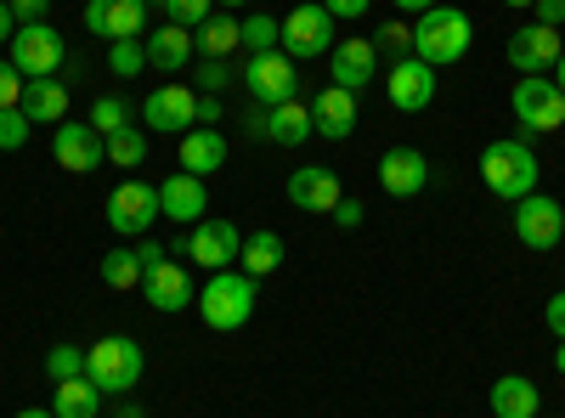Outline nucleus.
<instances>
[{
	"label": "nucleus",
	"instance_id": "obj_43",
	"mask_svg": "<svg viewBox=\"0 0 565 418\" xmlns=\"http://www.w3.org/2000/svg\"><path fill=\"white\" fill-rule=\"evenodd\" d=\"M12 18H18V29L23 23H45L52 18V0H12Z\"/></svg>",
	"mask_w": 565,
	"mask_h": 418
},
{
	"label": "nucleus",
	"instance_id": "obj_3",
	"mask_svg": "<svg viewBox=\"0 0 565 418\" xmlns=\"http://www.w3.org/2000/svg\"><path fill=\"white\" fill-rule=\"evenodd\" d=\"M141 374H148V351H141L130 334H108L103 345L85 351V379L97 385L103 396H125L141 385Z\"/></svg>",
	"mask_w": 565,
	"mask_h": 418
},
{
	"label": "nucleus",
	"instance_id": "obj_19",
	"mask_svg": "<svg viewBox=\"0 0 565 418\" xmlns=\"http://www.w3.org/2000/svg\"><path fill=\"white\" fill-rule=\"evenodd\" d=\"M311 130L322 142H345L356 130V90H340V85H322L311 97Z\"/></svg>",
	"mask_w": 565,
	"mask_h": 418
},
{
	"label": "nucleus",
	"instance_id": "obj_21",
	"mask_svg": "<svg viewBox=\"0 0 565 418\" xmlns=\"http://www.w3.org/2000/svg\"><path fill=\"white\" fill-rule=\"evenodd\" d=\"M204 210H210L204 175L175 170V175L164 181V187H159V215H170V221H181V226H199V221H204Z\"/></svg>",
	"mask_w": 565,
	"mask_h": 418
},
{
	"label": "nucleus",
	"instance_id": "obj_1",
	"mask_svg": "<svg viewBox=\"0 0 565 418\" xmlns=\"http://www.w3.org/2000/svg\"><path fill=\"white\" fill-rule=\"evenodd\" d=\"M537 175H543V164H537L532 142H521V136H498V142L481 148V181H487V193L503 199V204L532 199Z\"/></svg>",
	"mask_w": 565,
	"mask_h": 418
},
{
	"label": "nucleus",
	"instance_id": "obj_6",
	"mask_svg": "<svg viewBox=\"0 0 565 418\" xmlns=\"http://www.w3.org/2000/svg\"><path fill=\"white\" fill-rule=\"evenodd\" d=\"M509 108H514V119H521V130H532V136H554L565 125V97H559V85L543 79V74H521Z\"/></svg>",
	"mask_w": 565,
	"mask_h": 418
},
{
	"label": "nucleus",
	"instance_id": "obj_4",
	"mask_svg": "<svg viewBox=\"0 0 565 418\" xmlns=\"http://www.w3.org/2000/svg\"><path fill=\"white\" fill-rule=\"evenodd\" d=\"M469 40H476V23L463 18V7H430L413 29V57H424L430 68H447V63H463Z\"/></svg>",
	"mask_w": 565,
	"mask_h": 418
},
{
	"label": "nucleus",
	"instance_id": "obj_55",
	"mask_svg": "<svg viewBox=\"0 0 565 418\" xmlns=\"http://www.w3.org/2000/svg\"><path fill=\"white\" fill-rule=\"evenodd\" d=\"M503 7H532V0H503Z\"/></svg>",
	"mask_w": 565,
	"mask_h": 418
},
{
	"label": "nucleus",
	"instance_id": "obj_45",
	"mask_svg": "<svg viewBox=\"0 0 565 418\" xmlns=\"http://www.w3.org/2000/svg\"><path fill=\"white\" fill-rule=\"evenodd\" d=\"M532 12H537L543 29H559L565 23V0H532Z\"/></svg>",
	"mask_w": 565,
	"mask_h": 418
},
{
	"label": "nucleus",
	"instance_id": "obj_16",
	"mask_svg": "<svg viewBox=\"0 0 565 418\" xmlns=\"http://www.w3.org/2000/svg\"><path fill=\"white\" fill-rule=\"evenodd\" d=\"M385 90H391V103L402 114H424V108L436 103V68L424 63V57H402V63H391Z\"/></svg>",
	"mask_w": 565,
	"mask_h": 418
},
{
	"label": "nucleus",
	"instance_id": "obj_47",
	"mask_svg": "<svg viewBox=\"0 0 565 418\" xmlns=\"http://www.w3.org/2000/svg\"><path fill=\"white\" fill-rule=\"evenodd\" d=\"M136 255H141V277H148V266H159V260H170V249H159L153 238H141V244H136Z\"/></svg>",
	"mask_w": 565,
	"mask_h": 418
},
{
	"label": "nucleus",
	"instance_id": "obj_39",
	"mask_svg": "<svg viewBox=\"0 0 565 418\" xmlns=\"http://www.w3.org/2000/svg\"><path fill=\"white\" fill-rule=\"evenodd\" d=\"M29 114L23 108H0V153H18L23 142H29Z\"/></svg>",
	"mask_w": 565,
	"mask_h": 418
},
{
	"label": "nucleus",
	"instance_id": "obj_32",
	"mask_svg": "<svg viewBox=\"0 0 565 418\" xmlns=\"http://www.w3.org/2000/svg\"><path fill=\"white\" fill-rule=\"evenodd\" d=\"M238 45L255 57V52H277L282 45V18H266V12H249L244 23H238Z\"/></svg>",
	"mask_w": 565,
	"mask_h": 418
},
{
	"label": "nucleus",
	"instance_id": "obj_41",
	"mask_svg": "<svg viewBox=\"0 0 565 418\" xmlns=\"http://www.w3.org/2000/svg\"><path fill=\"white\" fill-rule=\"evenodd\" d=\"M23 74L12 68V57H0V108H23Z\"/></svg>",
	"mask_w": 565,
	"mask_h": 418
},
{
	"label": "nucleus",
	"instance_id": "obj_52",
	"mask_svg": "<svg viewBox=\"0 0 565 418\" xmlns=\"http://www.w3.org/2000/svg\"><path fill=\"white\" fill-rule=\"evenodd\" d=\"M554 85H559V97H565V52H559V63H554Z\"/></svg>",
	"mask_w": 565,
	"mask_h": 418
},
{
	"label": "nucleus",
	"instance_id": "obj_37",
	"mask_svg": "<svg viewBox=\"0 0 565 418\" xmlns=\"http://www.w3.org/2000/svg\"><path fill=\"white\" fill-rule=\"evenodd\" d=\"M232 74H238V68H232L226 57H199V68H193V79H199L204 97H221V90L232 85Z\"/></svg>",
	"mask_w": 565,
	"mask_h": 418
},
{
	"label": "nucleus",
	"instance_id": "obj_7",
	"mask_svg": "<svg viewBox=\"0 0 565 418\" xmlns=\"http://www.w3.org/2000/svg\"><path fill=\"white\" fill-rule=\"evenodd\" d=\"M238 249H244L238 226L215 215V221L186 226V238H181L170 255H186V260H193V266H204V271H226V266H238Z\"/></svg>",
	"mask_w": 565,
	"mask_h": 418
},
{
	"label": "nucleus",
	"instance_id": "obj_8",
	"mask_svg": "<svg viewBox=\"0 0 565 418\" xmlns=\"http://www.w3.org/2000/svg\"><path fill=\"white\" fill-rule=\"evenodd\" d=\"M244 90L255 97V108L295 103V97H300V74H295V57H282V52H255V57L244 63Z\"/></svg>",
	"mask_w": 565,
	"mask_h": 418
},
{
	"label": "nucleus",
	"instance_id": "obj_15",
	"mask_svg": "<svg viewBox=\"0 0 565 418\" xmlns=\"http://www.w3.org/2000/svg\"><path fill=\"white\" fill-rule=\"evenodd\" d=\"M328 85H340V90H362L373 85V74H380V45L351 34V40H334V52H328Z\"/></svg>",
	"mask_w": 565,
	"mask_h": 418
},
{
	"label": "nucleus",
	"instance_id": "obj_30",
	"mask_svg": "<svg viewBox=\"0 0 565 418\" xmlns=\"http://www.w3.org/2000/svg\"><path fill=\"white\" fill-rule=\"evenodd\" d=\"M52 412H57V418H97V412H103V390L90 385V379H63Z\"/></svg>",
	"mask_w": 565,
	"mask_h": 418
},
{
	"label": "nucleus",
	"instance_id": "obj_18",
	"mask_svg": "<svg viewBox=\"0 0 565 418\" xmlns=\"http://www.w3.org/2000/svg\"><path fill=\"white\" fill-rule=\"evenodd\" d=\"M282 193H289V204H295V210H311V215H328V210H334V204L345 199L340 175L328 170V164H300V170L289 175V187H282Z\"/></svg>",
	"mask_w": 565,
	"mask_h": 418
},
{
	"label": "nucleus",
	"instance_id": "obj_40",
	"mask_svg": "<svg viewBox=\"0 0 565 418\" xmlns=\"http://www.w3.org/2000/svg\"><path fill=\"white\" fill-rule=\"evenodd\" d=\"M373 45H380V57H413V29L407 23H380V34H373Z\"/></svg>",
	"mask_w": 565,
	"mask_h": 418
},
{
	"label": "nucleus",
	"instance_id": "obj_10",
	"mask_svg": "<svg viewBox=\"0 0 565 418\" xmlns=\"http://www.w3.org/2000/svg\"><path fill=\"white\" fill-rule=\"evenodd\" d=\"M153 221H159V187H148V181H119L108 193V226L119 238H148Z\"/></svg>",
	"mask_w": 565,
	"mask_h": 418
},
{
	"label": "nucleus",
	"instance_id": "obj_54",
	"mask_svg": "<svg viewBox=\"0 0 565 418\" xmlns=\"http://www.w3.org/2000/svg\"><path fill=\"white\" fill-rule=\"evenodd\" d=\"M215 7H249V0H215Z\"/></svg>",
	"mask_w": 565,
	"mask_h": 418
},
{
	"label": "nucleus",
	"instance_id": "obj_17",
	"mask_svg": "<svg viewBox=\"0 0 565 418\" xmlns=\"http://www.w3.org/2000/svg\"><path fill=\"white\" fill-rule=\"evenodd\" d=\"M559 29H543V23H526L509 34V68L514 74H548L559 63Z\"/></svg>",
	"mask_w": 565,
	"mask_h": 418
},
{
	"label": "nucleus",
	"instance_id": "obj_25",
	"mask_svg": "<svg viewBox=\"0 0 565 418\" xmlns=\"http://www.w3.org/2000/svg\"><path fill=\"white\" fill-rule=\"evenodd\" d=\"M492 418H537V407H543V390L526 379V374H503L498 385H492Z\"/></svg>",
	"mask_w": 565,
	"mask_h": 418
},
{
	"label": "nucleus",
	"instance_id": "obj_27",
	"mask_svg": "<svg viewBox=\"0 0 565 418\" xmlns=\"http://www.w3.org/2000/svg\"><path fill=\"white\" fill-rule=\"evenodd\" d=\"M186 63H193V29L164 23V29L148 34V68H159V74H181Z\"/></svg>",
	"mask_w": 565,
	"mask_h": 418
},
{
	"label": "nucleus",
	"instance_id": "obj_29",
	"mask_svg": "<svg viewBox=\"0 0 565 418\" xmlns=\"http://www.w3.org/2000/svg\"><path fill=\"white\" fill-rule=\"evenodd\" d=\"M277 266H282V238H277V232H249L244 249H238V271H249L260 283V277L277 271Z\"/></svg>",
	"mask_w": 565,
	"mask_h": 418
},
{
	"label": "nucleus",
	"instance_id": "obj_31",
	"mask_svg": "<svg viewBox=\"0 0 565 418\" xmlns=\"http://www.w3.org/2000/svg\"><path fill=\"white\" fill-rule=\"evenodd\" d=\"M103 283L119 289V294H125V289H141V255L125 249V244H119V249H103Z\"/></svg>",
	"mask_w": 565,
	"mask_h": 418
},
{
	"label": "nucleus",
	"instance_id": "obj_33",
	"mask_svg": "<svg viewBox=\"0 0 565 418\" xmlns=\"http://www.w3.org/2000/svg\"><path fill=\"white\" fill-rule=\"evenodd\" d=\"M141 159H148V130H141V125H125V130H114V136H108V164L136 170Z\"/></svg>",
	"mask_w": 565,
	"mask_h": 418
},
{
	"label": "nucleus",
	"instance_id": "obj_42",
	"mask_svg": "<svg viewBox=\"0 0 565 418\" xmlns=\"http://www.w3.org/2000/svg\"><path fill=\"white\" fill-rule=\"evenodd\" d=\"M322 7H328V18H334V23H362L373 12V0H322Z\"/></svg>",
	"mask_w": 565,
	"mask_h": 418
},
{
	"label": "nucleus",
	"instance_id": "obj_26",
	"mask_svg": "<svg viewBox=\"0 0 565 418\" xmlns=\"http://www.w3.org/2000/svg\"><path fill=\"white\" fill-rule=\"evenodd\" d=\"M311 103H277V108H266V142H277V148H300V142H311Z\"/></svg>",
	"mask_w": 565,
	"mask_h": 418
},
{
	"label": "nucleus",
	"instance_id": "obj_46",
	"mask_svg": "<svg viewBox=\"0 0 565 418\" xmlns=\"http://www.w3.org/2000/svg\"><path fill=\"white\" fill-rule=\"evenodd\" d=\"M221 119H226V108H221V97H199V125H210V130H221Z\"/></svg>",
	"mask_w": 565,
	"mask_h": 418
},
{
	"label": "nucleus",
	"instance_id": "obj_38",
	"mask_svg": "<svg viewBox=\"0 0 565 418\" xmlns=\"http://www.w3.org/2000/svg\"><path fill=\"white\" fill-rule=\"evenodd\" d=\"M210 12H215V0H164V23L175 29H199Z\"/></svg>",
	"mask_w": 565,
	"mask_h": 418
},
{
	"label": "nucleus",
	"instance_id": "obj_44",
	"mask_svg": "<svg viewBox=\"0 0 565 418\" xmlns=\"http://www.w3.org/2000/svg\"><path fill=\"white\" fill-rule=\"evenodd\" d=\"M543 322H548V334H554V340H565V289L543 306Z\"/></svg>",
	"mask_w": 565,
	"mask_h": 418
},
{
	"label": "nucleus",
	"instance_id": "obj_13",
	"mask_svg": "<svg viewBox=\"0 0 565 418\" xmlns=\"http://www.w3.org/2000/svg\"><path fill=\"white\" fill-rule=\"evenodd\" d=\"M141 119H148V130H159V136H186V130L199 125L193 85H159V90H148V108H141Z\"/></svg>",
	"mask_w": 565,
	"mask_h": 418
},
{
	"label": "nucleus",
	"instance_id": "obj_48",
	"mask_svg": "<svg viewBox=\"0 0 565 418\" xmlns=\"http://www.w3.org/2000/svg\"><path fill=\"white\" fill-rule=\"evenodd\" d=\"M328 215H334L340 226H362V204H356V199H340V204L328 210Z\"/></svg>",
	"mask_w": 565,
	"mask_h": 418
},
{
	"label": "nucleus",
	"instance_id": "obj_5",
	"mask_svg": "<svg viewBox=\"0 0 565 418\" xmlns=\"http://www.w3.org/2000/svg\"><path fill=\"white\" fill-rule=\"evenodd\" d=\"M282 57L295 63H311V57H328L334 52V18H328L322 0H306V7H295L289 18H282Z\"/></svg>",
	"mask_w": 565,
	"mask_h": 418
},
{
	"label": "nucleus",
	"instance_id": "obj_36",
	"mask_svg": "<svg viewBox=\"0 0 565 418\" xmlns=\"http://www.w3.org/2000/svg\"><path fill=\"white\" fill-rule=\"evenodd\" d=\"M45 374H52V385L85 379V351L79 345H52V351H45Z\"/></svg>",
	"mask_w": 565,
	"mask_h": 418
},
{
	"label": "nucleus",
	"instance_id": "obj_49",
	"mask_svg": "<svg viewBox=\"0 0 565 418\" xmlns=\"http://www.w3.org/2000/svg\"><path fill=\"white\" fill-rule=\"evenodd\" d=\"M18 34V18H12V0H0V45H12Z\"/></svg>",
	"mask_w": 565,
	"mask_h": 418
},
{
	"label": "nucleus",
	"instance_id": "obj_11",
	"mask_svg": "<svg viewBox=\"0 0 565 418\" xmlns=\"http://www.w3.org/2000/svg\"><path fill=\"white\" fill-rule=\"evenodd\" d=\"M52 159H57L68 175H90V170L108 164V142H103V136L90 130L85 119H63L57 136H52Z\"/></svg>",
	"mask_w": 565,
	"mask_h": 418
},
{
	"label": "nucleus",
	"instance_id": "obj_35",
	"mask_svg": "<svg viewBox=\"0 0 565 418\" xmlns=\"http://www.w3.org/2000/svg\"><path fill=\"white\" fill-rule=\"evenodd\" d=\"M141 68H148V40H114V45H108V74L130 79V74H141Z\"/></svg>",
	"mask_w": 565,
	"mask_h": 418
},
{
	"label": "nucleus",
	"instance_id": "obj_57",
	"mask_svg": "<svg viewBox=\"0 0 565 418\" xmlns=\"http://www.w3.org/2000/svg\"><path fill=\"white\" fill-rule=\"evenodd\" d=\"M141 7H164V0H141Z\"/></svg>",
	"mask_w": 565,
	"mask_h": 418
},
{
	"label": "nucleus",
	"instance_id": "obj_53",
	"mask_svg": "<svg viewBox=\"0 0 565 418\" xmlns=\"http://www.w3.org/2000/svg\"><path fill=\"white\" fill-rule=\"evenodd\" d=\"M554 367H559V374H565V340L554 345Z\"/></svg>",
	"mask_w": 565,
	"mask_h": 418
},
{
	"label": "nucleus",
	"instance_id": "obj_24",
	"mask_svg": "<svg viewBox=\"0 0 565 418\" xmlns=\"http://www.w3.org/2000/svg\"><path fill=\"white\" fill-rule=\"evenodd\" d=\"M226 164V136L210 130V125H193L181 136V170L186 175H215Z\"/></svg>",
	"mask_w": 565,
	"mask_h": 418
},
{
	"label": "nucleus",
	"instance_id": "obj_20",
	"mask_svg": "<svg viewBox=\"0 0 565 418\" xmlns=\"http://www.w3.org/2000/svg\"><path fill=\"white\" fill-rule=\"evenodd\" d=\"M380 187L391 199H418L424 187H430V159H424L418 148H391L380 159Z\"/></svg>",
	"mask_w": 565,
	"mask_h": 418
},
{
	"label": "nucleus",
	"instance_id": "obj_12",
	"mask_svg": "<svg viewBox=\"0 0 565 418\" xmlns=\"http://www.w3.org/2000/svg\"><path fill=\"white\" fill-rule=\"evenodd\" d=\"M509 210H514V238H521L526 249H554V244L565 238V210H559V199L532 193V199L509 204Z\"/></svg>",
	"mask_w": 565,
	"mask_h": 418
},
{
	"label": "nucleus",
	"instance_id": "obj_28",
	"mask_svg": "<svg viewBox=\"0 0 565 418\" xmlns=\"http://www.w3.org/2000/svg\"><path fill=\"white\" fill-rule=\"evenodd\" d=\"M193 52H199V57H232V52H238V18L210 12V18L193 29Z\"/></svg>",
	"mask_w": 565,
	"mask_h": 418
},
{
	"label": "nucleus",
	"instance_id": "obj_50",
	"mask_svg": "<svg viewBox=\"0 0 565 418\" xmlns=\"http://www.w3.org/2000/svg\"><path fill=\"white\" fill-rule=\"evenodd\" d=\"M391 7H396V12H418V18H424L430 7H441V0H391Z\"/></svg>",
	"mask_w": 565,
	"mask_h": 418
},
{
	"label": "nucleus",
	"instance_id": "obj_2",
	"mask_svg": "<svg viewBox=\"0 0 565 418\" xmlns=\"http://www.w3.org/2000/svg\"><path fill=\"white\" fill-rule=\"evenodd\" d=\"M255 300H260L255 277L238 271V266H226V271H210V283L199 289V317L210 322L215 334H238L244 322L255 317Z\"/></svg>",
	"mask_w": 565,
	"mask_h": 418
},
{
	"label": "nucleus",
	"instance_id": "obj_9",
	"mask_svg": "<svg viewBox=\"0 0 565 418\" xmlns=\"http://www.w3.org/2000/svg\"><path fill=\"white\" fill-rule=\"evenodd\" d=\"M63 57H68V45H63V34H57L52 23H23V29L12 34V68H18L23 79L57 74Z\"/></svg>",
	"mask_w": 565,
	"mask_h": 418
},
{
	"label": "nucleus",
	"instance_id": "obj_23",
	"mask_svg": "<svg viewBox=\"0 0 565 418\" xmlns=\"http://www.w3.org/2000/svg\"><path fill=\"white\" fill-rule=\"evenodd\" d=\"M23 114H29V125H63L68 119V85L57 74L29 79L23 85Z\"/></svg>",
	"mask_w": 565,
	"mask_h": 418
},
{
	"label": "nucleus",
	"instance_id": "obj_51",
	"mask_svg": "<svg viewBox=\"0 0 565 418\" xmlns=\"http://www.w3.org/2000/svg\"><path fill=\"white\" fill-rule=\"evenodd\" d=\"M12 418H57L52 407H23V412H12Z\"/></svg>",
	"mask_w": 565,
	"mask_h": 418
},
{
	"label": "nucleus",
	"instance_id": "obj_56",
	"mask_svg": "<svg viewBox=\"0 0 565 418\" xmlns=\"http://www.w3.org/2000/svg\"><path fill=\"white\" fill-rule=\"evenodd\" d=\"M119 418H141V412H136V407H125V412H119Z\"/></svg>",
	"mask_w": 565,
	"mask_h": 418
},
{
	"label": "nucleus",
	"instance_id": "obj_22",
	"mask_svg": "<svg viewBox=\"0 0 565 418\" xmlns=\"http://www.w3.org/2000/svg\"><path fill=\"white\" fill-rule=\"evenodd\" d=\"M141 289H148L153 311H181V306H193V271H186L181 260H159V266H148Z\"/></svg>",
	"mask_w": 565,
	"mask_h": 418
},
{
	"label": "nucleus",
	"instance_id": "obj_14",
	"mask_svg": "<svg viewBox=\"0 0 565 418\" xmlns=\"http://www.w3.org/2000/svg\"><path fill=\"white\" fill-rule=\"evenodd\" d=\"M85 29L97 40H141L148 29V7L141 0H85Z\"/></svg>",
	"mask_w": 565,
	"mask_h": 418
},
{
	"label": "nucleus",
	"instance_id": "obj_34",
	"mask_svg": "<svg viewBox=\"0 0 565 418\" xmlns=\"http://www.w3.org/2000/svg\"><path fill=\"white\" fill-rule=\"evenodd\" d=\"M85 125L108 142L114 130H125V125H130V103H125V97H97V103H90V119H85Z\"/></svg>",
	"mask_w": 565,
	"mask_h": 418
}]
</instances>
